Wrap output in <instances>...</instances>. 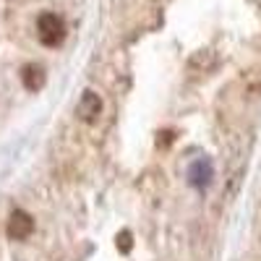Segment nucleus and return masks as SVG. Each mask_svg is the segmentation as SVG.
I'll return each instance as SVG.
<instances>
[{
    "instance_id": "f257e3e1",
    "label": "nucleus",
    "mask_w": 261,
    "mask_h": 261,
    "mask_svg": "<svg viewBox=\"0 0 261 261\" xmlns=\"http://www.w3.org/2000/svg\"><path fill=\"white\" fill-rule=\"evenodd\" d=\"M37 32H39V42L47 47H58L63 37H65V24L58 13H42L37 18Z\"/></svg>"
},
{
    "instance_id": "f03ea898",
    "label": "nucleus",
    "mask_w": 261,
    "mask_h": 261,
    "mask_svg": "<svg viewBox=\"0 0 261 261\" xmlns=\"http://www.w3.org/2000/svg\"><path fill=\"white\" fill-rule=\"evenodd\" d=\"M6 232H8L11 241H27V238L34 232V220H32V214H27V212L16 209V212L8 217Z\"/></svg>"
},
{
    "instance_id": "7ed1b4c3",
    "label": "nucleus",
    "mask_w": 261,
    "mask_h": 261,
    "mask_svg": "<svg viewBox=\"0 0 261 261\" xmlns=\"http://www.w3.org/2000/svg\"><path fill=\"white\" fill-rule=\"evenodd\" d=\"M214 178V170H212V162L206 157H199L196 162H191L188 167V183L193 188H206Z\"/></svg>"
},
{
    "instance_id": "20e7f679",
    "label": "nucleus",
    "mask_w": 261,
    "mask_h": 261,
    "mask_svg": "<svg viewBox=\"0 0 261 261\" xmlns=\"http://www.w3.org/2000/svg\"><path fill=\"white\" fill-rule=\"evenodd\" d=\"M76 115L81 120H86V123H94L102 115V99H99V94L84 92L81 99H79V107H76Z\"/></svg>"
},
{
    "instance_id": "39448f33",
    "label": "nucleus",
    "mask_w": 261,
    "mask_h": 261,
    "mask_svg": "<svg viewBox=\"0 0 261 261\" xmlns=\"http://www.w3.org/2000/svg\"><path fill=\"white\" fill-rule=\"evenodd\" d=\"M21 81H24V86L29 92H39L42 86H45V81H47V73H45V68H42L39 63H29V65L21 68Z\"/></svg>"
},
{
    "instance_id": "423d86ee",
    "label": "nucleus",
    "mask_w": 261,
    "mask_h": 261,
    "mask_svg": "<svg viewBox=\"0 0 261 261\" xmlns=\"http://www.w3.org/2000/svg\"><path fill=\"white\" fill-rule=\"evenodd\" d=\"M130 248H134V235H130L128 230H120L118 232V251L120 253H128Z\"/></svg>"
}]
</instances>
